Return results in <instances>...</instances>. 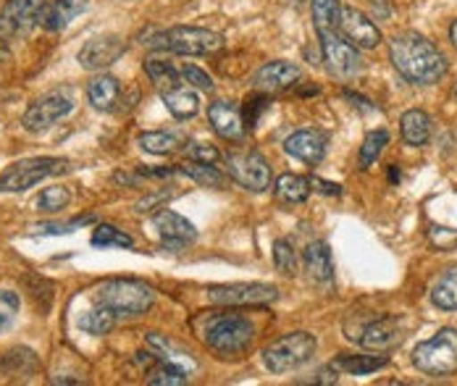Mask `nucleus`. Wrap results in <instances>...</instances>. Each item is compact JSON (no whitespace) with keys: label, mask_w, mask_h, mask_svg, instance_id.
<instances>
[{"label":"nucleus","mask_w":457,"mask_h":386,"mask_svg":"<svg viewBox=\"0 0 457 386\" xmlns=\"http://www.w3.org/2000/svg\"><path fill=\"white\" fill-rule=\"evenodd\" d=\"M161 100L166 103V108L171 111V116L179 119V121L192 119V116L200 111V97H197V93H195L187 82H179V85L163 90V93H161Z\"/></svg>","instance_id":"21"},{"label":"nucleus","mask_w":457,"mask_h":386,"mask_svg":"<svg viewBox=\"0 0 457 386\" xmlns=\"http://www.w3.org/2000/svg\"><path fill=\"white\" fill-rule=\"evenodd\" d=\"M147 344L153 347V352H155L158 360L174 363V365H179L184 371H189V368L195 365L192 357H189V352H182L174 341H169V339L161 337V334H150V337H147Z\"/></svg>","instance_id":"30"},{"label":"nucleus","mask_w":457,"mask_h":386,"mask_svg":"<svg viewBox=\"0 0 457 386\" xmlns=\"http://www.w3.org/2000/svg\"><path fill=\"white\" fill-rule=\"evenodd\" d=\"M145 71H147L150 82L158 87V93H163V90H169V87L184 82L182 71L171 61H166V58H147L145 61Z\"/></svg>","instance_id":"28"},{"label":"nucleus","mask_w":457,"mask_h":386,"mask_svg":"<svg viewBox=\"0 0 457 386\" xmlns=\"http://www.w3.org/2000/svg\"><path fill=\"white\" fill-rule=\"evenodd\" d=\"M71 111H74V103H71L69 97L61 95V93H50V95L37 97V100L24 111L21 124H24L27 132L40 135V132L50 129L53 124H58L61 119H66Z\"/></svg>","instance_id":"11"},{"label":"nucleus","mask_w":457,"mask_h":386,"mask_svg":"<svg viewBox=\"0 0 457 386\" xmlns=\"http://www.w3.org/2000/svg\"><path fill=\"white\" fill-rule=\"evenodd\" d=\"M450 40H453V45L457 50V21H453V27H450Z\"/></svg>","instance_id":"47"},{"label":"nucleus","mask_w":457,"mask_h":386,"mask_svg":"<svg viewBox=\"0 0 457 386\" xmlns=\"http://www.w3.org/2000/svg\"><path fill=\"white\" fill-rule=\"evenodd\" d=\"M311 179L305 177H297V174H284L276 179L274 194L278 202L284 205H297V202H305L311 197Z\"/></svg>","instance_id":"26"},{"label":"nucleus","mask_w":457,"mask_h":386,"mask_svg":"<svg viewBox=\"0 0 457 386\" xmlns=\"http://www.w3.org/2000/svg\"><path fill=\"white\" fill-rule=\"evenodd\" d=\"M11 61V50H8V40L0 37V69Z\"/></svg>","instance_id":"45"},{"label":"nucleus","mask_w":457,"mask_h":386,"mask_svg":"<svg viewBox=\"0 0 457 386\" xmlns=\"http://www.w3.org/2000/svg\"><path fill=\"white\" fill-rule=\"evenodd\" d=\"M179 71H182V79L189 85V87H197V90H203V93H213V79H211L203 69H197V66L187 63V66H182Z\"/></svg>","instance_id":"41"},{"label":"nucleus","mask_w":457,"mask_h":386,"mask_svg":"<svg viewBox=\"0 0 457 386\" xmlns=\"http://www.w3.org/2000/svg\"><path fill=\"white\" fill-rule=\"evenodd\" d=\"M428 242L439 250V252H450L457 247V229L447 226H431L428 229Z\"/></svg>","instance_id":"42"},{"label":"nucleus","mask_w":457,"mask_h":386,"mask_svg":"<svg viewBox=\"0 0 457 386\" xmlns=\"http://www.w3.org/2000/svg\"><path fill=\"white\" fill-rule=\"evenodd\" d=\"M19 308H21V300L19 294L11 290H0V334L8 332L19 316Z\"/></svg>","instance_id":"39"},{"label":"nucleus","mask_w":457,"mask_h":386,"mask_svg":"<svg viewBox=\"0 0 457 386\" xmlns=\"http://www.w3.org/2000/svg\"><path fill=\"white\" fill-rule=\"evenodd\" d=\"M339 32L342 37L361 50H373L381 43V32L378 27L370 21V16H366L363 11L358 8H342V16H339Z\"/></svg>","instance_id":"13"},{"label":"nucleus","mask_w":457,"mask_h":386,"mask_svg":"<svg viewBox=\"0 0 457 386\" xmlns=\"http://www.w3.org/2000/svg\"><path fill=\"white\" fill-rule=\"evenodd\" d=\"M311 16H313L316 32H323V29H339L342 3H339V0H311Z\"/></svg>","instance_id":"31"},{"label":"nucleus","mask_w":457,"mask_h":386,"mask_svg":"<svg viewBox=\"0 0 457 386\" xmlns=\"http://www.w3.org/2000/svg\"><path fill=\"white\" fill-rule=\"evenodd\" d=\"M137 145L153 155H171L182 147V140L171 132H145L137 137Z\"/></svg>","instance_id":"33"},{"label":"nucleus","mask_w":457,"mask_h":386,"mask_svg":"<svg viewBox=\"0 0 457 386\" xmlns=\"http://www.w3.org/2000/svg\"><path fill=\"white\" fill-rule=\"evenodd\" d=\"M208 119H211V127L213 132L221 137V140H228V143H242L245 137V119L239 113V108L228 100H216L208 105Z\"/></svg>","instance_id":"18"},{"label":"nucleus","mask_w":457,"mask_h":386,"mask_svg":"<svg viewBox=\"0 0 457 386\" xmlns=\"http://www.w3.org/2000/svg\"><path fill=\"white\" fill-rule=\"evenodd\" d=\"M147 43V48L163 50V53H174V55H211L224 48V37L211 32V29H200V27H171L163 32H155Z\"/></svg>","instance_id":"4"},{"label":"nucleus","mask_w":457,"mask_h":386,"mask_svg":"<svg viewBox=\"0 0 457 386\" xmlns=\"http://www.w3.org/2000/svg\"><path fill=\"white\" fill-rule=\"evenodd\" d=\"M269 108V97L266 93H261V95H250L245 100V127H255L258 124V119H261V113Z\"/></svg>","instance_id":"43"},{"label":"nucleus","mask_w":457,"mask_h":386,"mask_svg":"<svg viewBox=\"0 0 457 386\" xmlns=\"http://www.w3.org/2000/svg\"><path fill=\"white\" fill-rule=\"evenodd\" d=\"M326 145H328V137L323 132H319V129H300V132L287 137L284 150H287V155H292V158H297V160H303L308 166H316L326 155Z\"/></svg>","instance_id":"19"},{"label":"nucleus","mask_w":457,"mask_h":386,"mask_svg":"<svg viewBox=\"0 0 457 386\" xmlns=\"http://www.w3.org/2000/svg\"><path fill=\"white\" fill-rule=\"evenodd\" d=\"M179 174H187L192 182L203 185V187H221L227 179L224 174L219 171V166H208V163H195V160H187V163H179L177 166Z\"/></svg>","instance_id":"32"},{"label":"nucleus","mask_w":457,"mask_h":386,"mask_svg":"<svg viewBox=\"0 0 457 386\" xmlns=\"http://www.w3.org/2000/svg\"><path fill=\"white\" fill-rule=\"evenodd\" d=\"M403 339H405V326H403V321L395 318V316H381V318L370 321V324H366V326L361 329L358 341H361L366 349L384 352V349L397 347Z\"/></svg>","instance_id":"16"},{"label":"nucleus","mask_w":457,"mask_h":386,"mask_svg":"<svg viewBox=\"0 0 457 386\" xmlns=\"http://www.w3.org/2000/svg\"><path fill=\"white\" fill-rule=\"evenodd\" d=\"M187 374H189V371H184V368H179V365L161 360V363H158V365L150 371V376H147V384L150 386H182V384H187Z\"/></svg>","instance_id":"35"},{"label":"nucleus","mask_w":457,"mask_h":386,"mask_svg":"<svg viewBox=\"0 0 457 386\" xmlns=\"http://www.w3.org/2000/svg\"><path fill=\"white\" fill-rule=\"evenodd\" d=\"M92 244L95 247H132L135 240L127 234V232H121V229H116V226H111V224H100L95 232H92Z\"/></svg>","instance_id":"36"},{"label":"nucleus","mask_w":457,"mask_h":386,"mask_svg":"<svg viewBox=\"0 0 457 386\" xmlns=\"http://www.w3.org/2000/svg\"><path fill=\"white\" fill-rule=\"evenodd\" d=\"M370 8H373V13L378 11V13H381V19H386V16H389V8H386V3H384V0H370Z\"/></svg>","instance_id":"46"},{"label":"nucleus","mask_w":457,"mask_h":386,"mask_svg":"<svg viewBox=\"0 0 457 386\" xmlns=\"http://www.w3.org/2000/svg\"><path fill=\"white\" fill-rule=\"evenodd\" d=\"M77 324H79V329H82L85 334L105 337V334H111L113 326H116V313H113L111 308H105V305H97V308H92L87 313H82Z\"/></svg>","instance_id":"27"},{"label":"nucleus","mask_w":457,"mask_h":386,"mask_svg":"<svg viewBox=\"0 0 457 386\" xmlns=\"http://www.w3.org/2000/svg\"><path fill=\"white\" fill-rule=\"evenodd\" d=\"M92 300L97 305L111 308L116 316H142L153 308L155 294L147 284L135 279H108L100 287H95Z\"/></svg>","instance_id":"3"},{"label":"nucleus","mask_w":457,"mask_h":386,"mask_svg":"<svg viewBox=\"0 0 457 386\" xmlns=\"http://www.w3.org/2000/svg\"><path fill=\"white\" fill-rule=\"evenodd\" d=\"M66 168V160L61 158H24L11 163L0 174V193H27L29 187L40 185L43 179L61 174Z\"/></svg>","instance_id":"7"},{"label":"nucleus","mask_w":457,"mask_h":386,"mask_svg":"<svg viewBox=\"0 0 457 386\" xmlns=\"http://www.w3.org/2000/svg\"><path fill=\"white\" fill-rule=\"evenodd\" d=\"M253 339H255V326L250 324V318L239 313L211 316L203 329V341L219 357H239L242 352H247Z\"/></svg>","instance_id":"2"},{"label":"nucleus","mask_w":457,"mask_h":386,"mask_svg":"<svg viewBox=\"0 0 457 386\" xmlns=\"http://www.w3.org/2000/svg\"><path fill=\"white\" fill-rule=\"evenodd\" d=\"M187 152V160H195V163H208V166H221L224 155L219 152L216 145H205V143H189L184 147Z\"/></svg>","instance_id":"40"},{"label":"nucleus","mask_w":457,"mask_h":386,"mask_svg":"<svg viewBox=\"0 0 457 386\" xmlns=\"http://www.w3.org/2000/svg\"><path fill=\"white\" fill-rule=\"evenodd\" d=\"M431 302L439 308V310H457V268L445 271L434 290H431Z\"/></svg>","instance_id":"29"},{"label":"nucleus","mask_w":457,"mask_h":386,"mask_svg":"<svg viewBox=\"0 0 457 386\" xmlns=\"http://www.w3.org/2000/svg\"><path fill=\"white\" fill-rule=\"evenodd\" d=\"M305 271L319 284H328L334 279V260L326 242H311L305 247Z\"/></svg>","instance_id":"22"},{"label":"nucleus","mask_w":457,"mask_h":386,"mask_svg":"<svg viewBox=\"0 0 457 386\" xmlns=\"http://www.w3.org/2000/svg\"><path fill=\"white\" fill-rule=\"evenodd\" d=\"M311 187H316V190H320V193H326V194L342 193V190H339V185H328V182H319V179H313V182H311Z\"/></svg>","instance_id":"44"},{"label":"nucleus","mask_w":457,"mask_h":386,"mask_svg":"<svg viewBox=\"0 0 457 386\" xmlns=\"http://www.w3.org/2000/svg\"><path fill=\"white\" fill-rule=\"evenodd\" d=\"M389 145V132L386 129H376V132H370L366 140H363V145H361V152H358V166L366 171L370 168L376 160H378V155L384 152V147Z\"/></svg>","instance_id":"34"},{"label":"nucleus","mask_w":457,"mask_h":386,"mask_svg":"<svg viewBox=\"0 0 457 386\" xmlns=\"http://www.w3.org/2000/svg\"><path fill=\"white\" fill-rule=\"evenodd\" d=\"M320 37V53L323 61L328 66V71L339 79H353L355 74L363 71V61L358 55V48L350 45L339 29H323L319 32Z\"/></svg>","instance_id":"9"},{"label":"nucleus","mask_w":457,"mask_h":386,"mask_svg":"<svg viewBox=\"0 0 457 386\" xmlns=\"http://www.w3.org/2000/svg\"><path fill=\"white\" fill-rule=\"evenodd\" d=\"M455 95H457V87H455Z\"/></svg>","instance_id":"48"},{"label":"nucleus","mask_w":457,"mask_h":386,"mask_svg":"<svg viewBox=\"0 0 457 386\" xmlns=\"http://www.w3.org/2000/svg\"><path fill=\"white\" fill-rule=\"evenodd\" d=\"M153 226L163 242V247H169V250H182L197 240V229L184 216L169 210V208H163L153 216Z\"/></svg>","instance_id":"15"},{"label":"nucleus","mask_w":457,"mask_h":386,"mask_svg":"<svg viewBox=\"0 0 457 386\" xmlns=\"http://www.w3.org/2000/svg\"><path fill=\"white\" fill-rule=\"evenodd\" d=\"M69 202H71V193H69L66 187H46L43 193L37 194L35 208L43 210V213H58V210H63Z\"/></svg>","instance_id":"37"},{"label":"nucleus","mask_w":457,"mask_h":386,"mask_svg":"<svg viewBox=\"0 0 457 386\" xmlns=\"http://www.w3.org/2000/svg\"><path fill=\"white\" fill-rule=\"evenodd\" d=\"M389 58L397 74L412 85H436L447 74V58L418 32H400L389 40Z\"/></svg>","instance_id":"1"},{"label":"nucleus","mask_w":457,"mask_h":386,"mask_svg":"<svg viewBox=\"0 0 457 386\" xmlns=\"http://www.w3.org/2000/svg\"><path fill=\"white\" fill-rule=\"evenodd\" d=\"M47 0H8L0 11V37H24L40 24Z\"/></svg>","instance_id":"10"},{"label":"nucleus","mask_w":457,"mask_h":386,"mask_svg":"<svg viewBox=\"0 0 457 386\" xmlns=\"http://www.w3.org/2000/svg\"><path fill=\"white\" fill-rule=\"evenodd\" d=\"M278 297L274 284H224V287H211L208 300L213 305H269Z\"/></svg>","instance_id":"12"},{"label":"nucleus","mask_w":457,"mask_h":386,"mask_svg":"<svg viewBox=\"0 0 457 386\" xmlns=\"http://www.w3.org/2000/svg\"><path fill=\"white\" fill-rule=\"evenodd\" d=\"M316 347H319V341H316L313 334H308V332L284 334V337H278L263 349V365L271 374L295 371V368L305 365L316 355Z\"/></svg>","instance_id":"6"},{"label":"nucleus","mask_w":457,"mask_h":386,"mask_svg":"<svg viewBox=\"0 0 457 386\" xmlns=\"http://www.w3.org/2000/svg\"><path fill=\"white\" fill-rule=\"evenodd\" d=\"M119 95H121V87L108 74L95 77L87 85V100H90L95 111H113V105L119 103Z\"/></svg>","instance_id":"25"},{"label":"nucleus","mask_w":457,"mask_h":386,"mask_svg":"<svg viewBox=\"0 0 457 386\" xmlns=\"http://www.w3.org/2000/svg\"><path fill=\"white\" fill-rule=\"evenodd\" d=\"M389 365V355H339L331 368L347 376H368Z\"/></svg>","instance_id":"23"},{"label":"nucleus","mask_w":457,"mask_h":386,"mask_svg":"<svg viewBox=\"0 0 457 386\" xmlns=\"http://www.w3.org/2000/svg\"><path fill=\"white\" fill-rule=\"evenodd\" d=\"M300 77H303L300 66H295L289 61H271L253 77V87L258 93H266V95L281 93V90H289L292 85H297Z\"/></svg>","instance_id":"17"},{"label":"nucleus","mask_w":457,"mask_h":386,"mask_svg":"<svg viewBox=\"0 0 457 386\" xmlns=\"http://www.w3.org/2000/svg\"><path fill=\"white\" fill-rule=\"evenodd\" d=\"M400 132H403V140L408 145L423 147L428 143V137H431V119L423 111H418V108L405 111L403 119H400Z\"/></svg>","instance_id":"24"},{"label":"nucleus","mask_w":457,"mask_h":386,"mask_svg":"<svg viewBox=\"0 0 457 386\" xmlns=\"http://www.w3.org/2000/svg\"><path fill=\"white\" fill-rule=\"evenodd\" d=\"M228 177L250 193H266L271 187V168L269 160L258 150L234 147L227 152Z\"/></svg>","instance_id":"8"},{"label":"nucleus","mask_w":457,"mask_h":386,"mask_svg":"<svg viewBox=\"0 0 457 386\" xmlns=\"http://www.w3.org/2000/svg\"><path fill=\"white\" fill-rule=\"evenodd\" d=\"M274 263L276 271H281L284 276H295L297 274V252L295 244L289 240H278L274 244Z\"/></svg>","instance_id":"38"},{"label":"nucleus","mask_w":457,"mask_h":386,"mask_svg":"<svg viewBox=\"0 0 457 386\" xmlns=\"http://www.w3.org/2000/svg\"><path fill=\"white\" fill-rule=\"evenodd\" d=\"M412 365L426 376H450L457 371V329H439L412 349Z\"/></svg>","instance_id":"5"},{"label":"nucleus","mask_w":457,"mask_h":386,"mask_svg":"<svg viewBox=\"0 0 457 386\" xmlns=\"http://www.w3.org/2000/svg\"><path fill=\"white\" fill-rule=\"evenodd\" d=\"M124 50H127V45H124L121 37H116V35H100V37H92V40H87L82 45V50L77 53V61L87 71H100V69L116 63L124 55Z\"/></svg>","instance_id":"14"},{"label":"nucleus","mask_w":457,"mask_h":386,"mask_svg":"<svg viewBox=\"0 0 457 386\" xmlns=\"http://www.w3.org/2000/svg\"><path fill=\"white\" fill-rule=\"evenodd\" d=\"M87 8L85 0H47L40 16V24L50 32H61L66 29L82 11Z\"/></svg>","instance_id":"20"}]
</instances>
